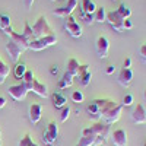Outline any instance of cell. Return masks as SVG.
<instances>
[{
  "label": "cell",
  "mask_w": 146,
  "mask_h": 146,
  "mask_svg": "<svg viewBox=\"0 0 146 146\" xmlns=\"http://www.w3.org/2000/svg\"><path fill=\"white\" fill-rule=\"evenodd\" d=\"M94 18H95V22H98V23L107 22V10H105V7H102V6L96 7L95 13H94Z\"/></svg>",
  "instance_id": "23"
},
{
  "label": "cell",
  "mask_w": 146,
  "mask_h": 146,
  "mask_svg": "<svg viewBox=\"0 0 146 146\" xmlns=\"http://www.w3.org/2000/svg\"><path fill=\"white\" fill-rule=\"evenodd\" d=\"M9 73H10V67L3 62V58L0 57V85H3L6 78L9 76Z\"/></svg>",
  "instance_id": "22"
},
{
  "label": "cell",
  "mask_w": 146,
  "mask_h": 146,
  "mask_svg": "<svg viewBox=\"0 0 146 146\" xmlns=\"http://www.w3.org/2000/svg\"><path fill=\"white\" fill-rule=\"evenodd\" d=\"M107 22L110 23V27H111L114 31H117V32H123L124 31V27H123L124 19L118 15L117 10L107 12Z\"/></svg>",
  "instance_id": "9"
},
{
  "label": "cell",
  "mask_w": 146,
  "mask_h": 146,
  "mask_svg": "<svg viewBox=\"0 0 146 146\" xmlns=\"http://www.w3.org/2000/svg\"><path fill=\"white\" fill-rule=\"evenodd\" d=\"M0 146H2V131H0Z\"/></svg>",
  "instance_id": "42"
},
{
  "label": "cell",
  "mask_w": 146,
  "mask_h": 146,
  "mask_svg": "<svg viewBox=\"0 0 146 146\" xmlns=\"http://www.w3.org/2000/svg\"><path fill=\"white\" fill-rule=\"evenodd\" d=\"M32 29V35H34V40H38V38H44V36H51L56 35V31L53 29V27L48 23L47 18L44 15L38 16V19L35 21V23L31 27Z\"/></svg>",
  "instance_id": "3"
},
{
  "label": "cell",
  "mask_w": 146,
  "mask_h": 146,
  "mask_svg": "<svg viewBox=\"0 0 146 146\" xmlns=\"http://www.w3.org/2000/svg\"><path fill=\"white\" fill-rule=\"evenodd\" d=\"M78 69H79V62L76 58H70L66 64V72L70 73L73 78H76L78 76Z\"/></svg>",
  "instance_id": "21"
},
{
  "label": "cell",
  "mask_w": 146,
  "mask_h": 146,
  "mask_svg": "<svg viewBox=\"0 0 146 146\" xmlns=\"http://www.w3.org/2000/svg\"><path fill=\"white\" fill-rule=\"evenodd\" d=\"M76 6H78V0H67V3H66L63 7L56 9V10L53 12V15L57 16V18L64 19V18H67V16H70V15L73 13V10L76 9Z\"/></svg>",
  "instance_id": "11"
},
{
  "label": "cell",
  "mask_w": 146,
  "mask_h": 146,
  "mask_svg": "<svg viewBox=\"0 0 146 146\" xmlns=\"http://www.w3.org/2000/svg\"><path fill=\"white\" fill-rule=\"evenodd\" d=\"M27 66L23 64V63H16V66H15V70H13V73H15V78L16 79H22L23 78V75L27 73Z\"/></svg>",
  "instance_id": "26"
},
{
  "label": "cell",
  "mask_w": 146,
  "mask_h": 146,
  "mask_svg": "<svg viewBox=\"0 0 146 146\" xmlns=\"http://www.w3.org/2000/svg\"><path fill=\"white\" fill-rule=\"evenodd\" d=\"M133 123L136 124H145L146 123V108L143 104H137L133 107L131 110V114H130Z\"/></svg>",
  "instance_id": "12"
},
{
  "label": "cell",
  "mask_w": 146,
  "mask_h": 146,
  "mask_svg": "<svg viewBox=\"0 0 146 146\" xmlns=\"http://www.w3.org/2000/svg\"><path fill=\"white\" fill-rule=\"evenodd\" d=\"M96 10V5L94 0H82L80 3V13H79V18L82 19L86 13H95Z\"/></svg>",
  "instance_id": "17"
},
{
  "label": "cell",
  "mask_w": 146,
  "mask_h": 146,
  "mask_svg": "<svg viewBox=\"0 0 146 146\" xmlns=\"http://www.w3.org/2000/svg\"><path fill=\"white\" fill-rule=\"evenodd\" d=\"M145 101H146V89H145Z\"/></svg>",
  "instance_id": "43"
},
{
  "label": "cell",
  "mask_w": 146,
  "mask_h": 146,
  "mask_svg": "<svg viewBox=\"0 0 146 146\" xmlns=\"http://www.w3.org/2000/svg\"><path fill=\"white\" fill-rule=\"evenodd\" d=\"M113 2H117V0H113Z\"/></svg>",
  "instance_id": "46"
},
{
  "label": "cell",
  "mask_w": 146,
  "mask_h": 146,
  "mask_svg": "<svg viewBox=\"0 0 146 146\" xmlns=\"http://www.w3.org/2000/svg\"><path fill=\"white\" fill-rule=\"evenodd\" d=\"M31 91L34 94H36L38 96H41V98H47V96H48V88H47V85L42 83V82H40V80H36V79H34V82L31 85Z\"/></svg>",
  "instance_id": "16"
},
{
  "label": "cell",
  "mask_w": 146,
  "mask_h": 146,
  "mask_svg": "<svg viewBox=\"0 0 146 146\" xmlns=\"http://www.w3.org/2000/svg\"><path fill=\"white\" fill-rule=\"evenodd\" d=\"M18 146H38V143H36L29 135H25L18 143Z\"/></svg>",
  "instance_id": "29"
},
{
  "label": "cell",
  "mask_w": 146,
  "mask_h": 146,
  "mask_svg": "<svg viewBox=\"0 0 146 146\" xmlns=\"http://www.w3.org/2000/svg\"><path fill=\"white\" fill-rule=\"evenodd\" d=\"M72 85H73V76L70 75V73L64 72V75L62 76V79H60V80H58V83H57L58 89H66V88H70Z\"/></svg>",
  "instance_id": "20"
},
{
  "label": "cell",
  "mask_w": 146,
  "mask_h": 146,
  "mask_svg": "<svg viewBox=\"0 0 146 146\" xmlns=\"http://www.w3.org/2000/svg\"><path fill=\"white\" fill-rule=\"evenodd\" d=\"M111 135V126L96 121L92 126L85 127L82 130V136H95V137H104L105 140L108 139V136Z\"/></svg>",
  "instance_id": "4"
},
{
  "label": "cell",
  "mask_w": 146,
  "mask_h": 146,
  "mask_svg": "<svg viewBox=\"0 0 146 146\" xmlns=\"http://www.w3.org/2000/svg\"><path fill=\"white\" fill-rule=\"evenodd\" d=\"M63 27H64L66 32H67L70 36H73V38H79V36H82V34H83L82 27L76 22V19L73 18L72 15L63 19Z\"/></svg>",
  "instance_id": "5"
},
{
  "label": "cell",
  "mask_w": 146,
  "mask_h": 146,
  "mask_svg": "<svg viewBox=\"0 0 146 146\" xmlns=\"http://www.w3.org/2000/svg\"><path fill=\"white\" fill-rule=\"evenodd\" d=\"M23 32L18 34L12 29V27H9L7 29H5L3 32L9 36V42L6 44V51L9 53V57L13 63L19 62V57L23 51L28 50V47L31 44V41H34V35H32V29L29 27V23L25 22L23 25Z\"/></svg>",
  "instance_id": "1"
},
{
  "label": "cell",
  "mask_w": 146,
  "mask_h": 146,
  "mask_svg": "<svg viewBox=\"0 0 146 146\" xmlns=\"http://www.w3.org/2000/svg\"><path fill=\"white\" fill-rule=\"evenodd\" d=\"M86 113H88V115H89L92 120H95V121H100V120H101L100 108H98V104L95 102V100L91 101V102L86 105Z\"/></svg>",
  "instance_id": "18"
},
{
  "label": "cell",
  "mask_w": 146,
  "mask_h": 146,
  "mask_svg": "<svg viewBox=\"0 0 146 146\" xmlns=\"http://www.w3.org/2000/svg\"><path fill=\"white\" fill-rule=\"evenodd\" d=\"M28 114H29V121L32 124L40 123V120L42 117V107L40 104H32L28 110Z\"/></svg>",
  "instance_id": "14"
},
{
  "label": "cell",
  "mask_w": 146,
  "mask_h": 146,
  "mask_svg": "<svg viewBox=\"0 0 146 146\" xmlns=\"http://www.w3.org/2000/svg\"><path fill=\"white\" fill-rule=\"evenodd\" d=\"M34 2H35V0H23V5H25V7H27V9L29 10V9L32 7Z\"/></svg>",
  "instance_id": "38"
},
{
  "label": "cell",
  "mask_w": 146,
  "mask_h": 146,
  "mask_svg": "<svg viewBox=\"0 0 146 146\" xmlns=\"http://www.w3.org/2000/svg\"><path fill=\"white\" fill-rule=\"evenodd\" d=\"M57 42V36L56 35H51V36H44V38H38V40H34L31 41L28 50H32V51H41L44 48H48Z\"/></svg>",
  "instance_id": "6"
},
{
  "label": "cell",
  "mask_w": 146,
  "mask_h": 146,
  "mask_svg": "<svg viewBox=\"0 0 146 146\" xmlns=\"http://www.w3.org/2000/svg\"><path fill=\"white\" fill-rule=\"evenodd\" d=\"M95 50H96V54H98L100 58H107L108 57V51H110V41L107 36L104 35H100L96 38V42H95Z\"/></svg>",
  "instance_id": "10"
},
{
  "label": "cell",
  "mask_w": 146,
  "mask_h": 146,
  "mask_svg": "<svg viewBox=\"0 0 146 146\" xmlns=\"http://www.w3.org/2000/svg\"><path fill=\"white\" fill-rule=\"evenodd\" d=\"M82 21L86 23V25H91V23H94L95 22V18H94V13H86L83 18H82Z\"/></svg>",
  "instance_id": "34"
},
{
  "label": "cell",
  "mask_w": 146,
  "mask_h": 146,
  "mask_svg": "<svg viewBox=\"0 0 146 146\" xmlns=\"http://www.w3.org/2000/svg\"><path fill=\"white\" fill-rule=\"evenodd\" d=\"M70 98H72V101L73 102H76V104H80V102H83V94H82V91H73L72 92V95H70Z\"/></svg>",
  "instance_id": "30"
},
{
  "label": "cell",
  "mask_w": 146,
  "mask_h": 146,
  "mask_svg": "<svg viewBox=\"0 0 146 146\" xmlns=\"http://www.w3.org/2000/svg\"><path fill=\"white\" fill-rule=\"evenodd\" d=\"M123 27H124V29H131V28H133V23H131L130 18H129V19H124V22H123Z\"/></svg>",
  "instance_id": "36"
},
{
  "label": "cell",
  "mask_w": 146,
  "mask_h": 146,
  "mask_svg": "<svg viewBox=\"0 0 146 146\" xmlns=\"http://www.w3.org/2000/svg\"><path fill=\"white\" fill-rule=\"evenodd\" d=\"M10 22H12V19L7 13H0V31L7 29L10 27Z\"/></svg>",
  "instance_id": "27"
},
{
  "label": "cell",
  "mask_w": 146,
  "mask_h": 146,
  "mask_svg": "<svg viewBox=\"0 0 146 146\" xmlns=\"http://www.w3.org/2000/svg\"><path fill=\"white\" fill-rule=\"evenodd\" d=\"M57 136H58V126L56 121H50L42 135V142L45 146H53L57 140Z\"/></svg>",
  "instance_id": "7"
},
{
  "label": "cell",
  "mask_w": 146,
  "mask_h": 146,
  "mask_svg": "<svg viewBox=\"0 0 146 146\" xmlns=\"http://www.w3.org/2000/svg\"><path fill=\"white\" fill-rule=\"evenodd\" d=\"M51 2H56V0H51Z\"/></svg>",
  "instance_id": "47"
},
{
  "label": "cell",
  "mask_w": 146,
  "mask_h": 146,
  "mask_svg": "<svg viewBox=\"0 0 146 146\" xmlns=\"http://www.w3.org/2000/svg\"><path fill=\"white\" fill-rule=\"evenodd\" d=\"M70 111H72V110H70V107H67V105L62 108V113H60V121H62V123H64V121L69 118Z\"/></svg>",
  "instance_id": "31"
},
{
  "label": "cell",
  "mask_w": 146,
  "mask_h": 146,
  "mask_svg": "<svg viewBox=\"0 0 146 146\" xmlns=\"http://www.w3.org/2000/svg\"><path fill=\"white\" fill-rule=\"evenodd\" d=\"M7 92H9V95H10L15 101L21 102V101H23V100L27 98L29 89H28L27 85H23V83L21 82V83H18V85H12V86H9V88H7Z\"/></svg>",
  "instance_id": "8"
},
{
  "label": "cell",
  "mask_w": 146,
  "mask_h": 146,
  "mask_svg": "<svg viewBox=\"0 0 146 146\" xmlns=\"http://www.w3.org/2000/svg\"><path fill=\"white\" fill-rule=\"evenodd\" d=\"M6 105V98L5 96H0V108H3Z\"/></svg>",
  "instance_id": "41"
},
{
  "label": "cell",
  "mask_w": 146,
  "mask_h": 146,
  "mask_svg": "<svg viewBox=\"0 0 146 146\" xmlns=\"http://www.w3.org/2000/svg\"><path fill=\"white\" fill-rule=\"evenodd\" d=\"M117 12H118V15L123 18V19H129L130 15H131V10H130V7H129L126 3H121V5L118 6Z\"/></svg>",
  "instance_id": "24"
},
{
  "label": "cell",
  "mask_w": 146,
  "mask_h": 146,
  "mask_svg": "<svg viewBox=\"0 0 146 146\" xmlns=\"http://www.w3.org/2000/svg\"><path fill=\"white\" fill-rule=\"evenodd\" d=\"M139 57H140V60L146 64V42H143L140 47H139Z\"/></svg>",
  "instance_id": "32"
},
{
  "label": "cell",
  "mask_w": 146,
  "mask_h": 146,
  "mask_svg": "<svg viewBox=\"0 0 146 146\" xmlns=\"http://www.w3.org/2000/svg\"><path fill=\"white\" fill-rule=\"evenodd\" d=\"M50 73H51L53 76L57 75V73H58V67H57V66H51V67H50Z\"/></svg>",
  "instance_id": "40"
},
{
  "label": "cell",
  "mask_w": 146,
  "mask_h": 146,
  "mask_svg": "<svg viewBox=\"0 0 146 146\" xmlns=\"http://www.w3.org/2000/svg\"><path fill=\"white\" fill-rule=\"evenodd\" d=\"M95 102L98 104V108H100V115L101 118L104 120L105 124H114L120 120V115H121V111H123V105L121 102H115L110 98H96Z\"/></svg>",
  "instance_id": "2"
},
{
  "label": "cell",
  "mask_w": 146,
  "mask_h": 146,
  "mask_svg": "<svg viewBox=\"0 0 146 146\" xmlns=\"http://www.w3.org/2000/svg\"><path fill=\"white\" fill-rule=\"evenodd\" d=\"M111 142L114 146H127V133L123 129H117V130H111Z\"/></svg>",
  "instance_id": "13"
},
{
  "label": "cell",
  "mask_w": 146,
  "mask_h": 146,
  "mask_svg": "<svg viewBox=\"0 0 146 146\" xmlns=\"http://www.w3.org/2000/svg\"><path fill=\"white\" fill-rule=\"evenodd\" d=\"M131 104H133V95H130V94L124 95L123 101H121V105H123V107H130Z\"/></svg>",
  "instance_id": "33"
},
{
  "label": "cell",
  "mask_w": 146,
  "mask_h": 146,
  "mask_svg": "<svg viewBox=\"0 0 146 146\" xmlns=\"http://www.w3.org/2000/svg\"><path fill=\"white\" fill-rule=\"evenodd\" d=\"M114 72H115V66H114V64H108V66H107V69H105L107 75H113Z\"/></svg>",
  "instance_id": "37"
},
{
  "label": "cell",
  "mask_w": 146,
  "mask_h": 146,
  "mask_svg": "<svg viewBox=\"0 0 146 146\" xmlns=\"http://www.w3.org/2000/svg\"><path fill=\"white\" fill-rule=\"evenodd\" d=\"M143 146H146V139H145V142H143Z\"/></svg>",
  "instance_id": "44"
},
{
  "label": "cell",
  "mask_w": 146,
  "mask_h": 146,
  "mask_svg": "<svg viewBox=\"0 0 146 146\" xmlns=\"http://www.w3.org/2000/svg\"><path fill=\"white\" fill-rule=\"evenodd\" d=\"M130 66H131V58L127 57V58L124 60V69H130Z\"/></svg>",
  "instance_id": "39"
},
{
  "label": "cell",
  "mask_w": 146,
  "mask_h": 146,
  "mask_svg": "<svg viewBox=\"0 0 146 146\" xmlns=\"http://www.w3.org/2000/svg\"><path fill=\"white\" fill-rule=\"evenodd\" d=\"M89 70V66L88 64H79V69H78V75H80V73H85Z\"/></svg>",
  "instance_id": "35"
},
{
  "label": "cell",
  "mask_w": 146,
  "mask_h": 146,
  "mask_svg": "<svg viewBox=\"0 0 146 146\" xmlns=\"http://www.w3.org/2000/svg\"><path fill=\"white\" fill-rule=\"evenodd\" d=\"M51 101H53V105L56 108H63V107H66V102H67L66 96L60 92H54L51 95Z\"/></svg>",
  "instance_id": "19"
},
{
  "label": "cell",
  "mask_w": 146,
  "mask_h": 146,
  "mask_svg": "<svg viewBox=\"0 0 146 146\" xmlns=\"http://www.w3.org/2000/svg\"><path fill=\"white\" fill-rule=\"evenodd\" d=\"M75 146H82V145H79V143H76V145H75Z\"/></svg>",
  "instance_id": "45"
},
{
  "label": "cell",
  "mask_w": 146,
  "mask_h": 146,
  "mask_svg": "<svg viewBox=\"0 0 146 146\" xmlns=\"http://www.w3.org/2000/svg\"><path fill=\"white\" fill-rule=\"evenodd\" d=\"M131 80H133V72H131V69H121V72L118 73V78H117V82L121 85L123 88H127L129 85L131 83Z\"/></svg>",
  "instance_id": "15"
},
{
  "label": "cell",
  "mask_w": 146,
  "mask_h": 146,
  "mask_svg": "<svg viewBox=\"0 0 146 146\" xmlns=\"http://www.w3.org/2000/svg\"><path fill=\"white\" fill-rule=\"evenodd\" d=\"M34 72L32 70H27V73H25V75H23V78H22V83L23 85H27V86H28V89L31 91V85H32V82H34Z\"/></svg>",
  "instance_id": "28"
},
{
  "label": "cell",
  "mask_w": 146,
  "mask_h": 146,
  "mask_svg": "<svg viewBox=\"0 0 146 146\" xmlns=\"http://www.w3.org/2000/svg\"><path fill=\"white\" fill-rule=\"evenodd\" d=\"M78 78H79V82H80L82 86H88V85L91 83V80H92V73L88 70V72H85V73L78 75Z\"/></svg>",
  "instance_id": "25"
}]
</instances>
